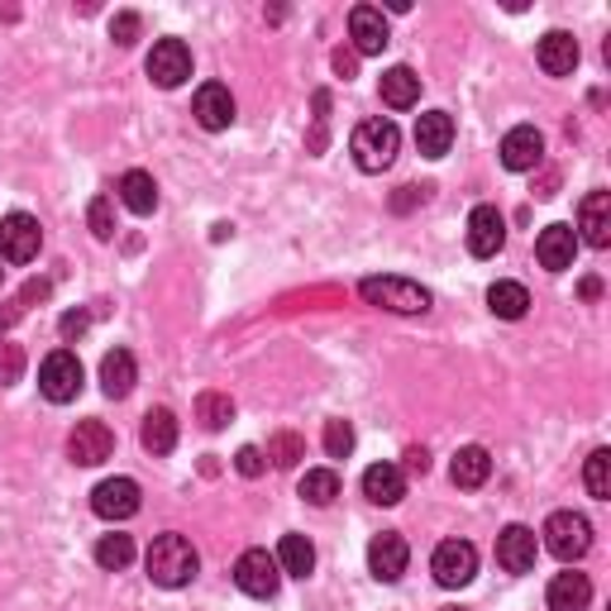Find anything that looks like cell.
<instances>
[{"label":"cell","instance_id":"1","mask_svg":"<svg viewBox=\"0 0 611 611\" xmlns=\"http://www.w3.org/2000/svg\"><path fill=\"white\" fill-rule=\"evenodd\" d=\"M144 568H148V578L158 582V588H187V582L197 578V568H201V554L191 549L187 535H158L148 545V554H144Z\"/></svg>","mask_w":611,"mask_h":611},{"label":"cell","instance_id":"2","mask_svg":"<svg viewBox=\"0 0 611 611\" xmlns=\"http://www.w3.org/2000/svg\"><path fill=\"white\" fill-rule=\"evenodd\" d=\"M358 297L378 311H397V315H425L430 311V291L411 277H364Z\"/></svg>","mask_w":611,"mask_h":611},{"label":"cell","instance_id":"3","mask_svg":"<svg viewBox=\"0 0 611 611\" xmlns=\"http://www.w3.org/2000/svg\"><path fill=\"white\" fill-rule=\"evenodd\" d=\"M397 148H401V130L392 120H364L349 138V153L364 173H382L397 163Z\"/></svg>","mask_w":611,"mask_h":611},{"label":"cell","instance_id":"4","mask_svg":"<svg viewBox=\"0 0 611 611\" xmlns=\"http://www.w3.org/2000/svg\"><path fill=\"white\" fill-rule=\"evenodd\" d=\"M540 535H545V549L554 554V559H564V564H574V559H582V554L592 549V525H588L582 511H554Z\"/></svg>","mask_w":611,"mask_h":611},{"label":"cell","instance_id":"5","mask_svg":"<svg viewBox=\"0 0 611 611\" xmlns=\"http://www.w3.org/2000/svg\"><path fill=\"white\" fill-rule=\"evenodd\" d=\"M81 358L73 349H53L44 358V368H38V392H44L48 401H58V407H67V401H77L81 392Z\"/></svg>","mask_w":611,"mask_h":611},{"label":"cell","instance_id":"6","mask_svg":"<svg viewBox=\"0 0 611 611\" xmlns=\"http://www.w3.org/2000/svg\"><path fill=\"white\" fill-rule=\"evenodd\" d=\"M430 574H435L440 588H464V582H474V574H478V549L468 545V540H444L435 549V559H430Z\"/></svg>","mask_w":611,"mask_h":611},{"label":"cell","instance_id":"7","mask_svg":"<svg viewBox=\"0 0 611 611\" xmlns=\"http://www.w3.org/2000/svg\"><path fill=\"white\" fill-rule=\"evenodd\" d=\"M38 244H44V230H38L34 215L15 211V215L0 220V258H5V263H34Z\"/></svg>","mask_w":611,"mask_h":611},{"label":"cell","instance_id":"8","mask_svg":"<svg viewBox=\"0 0 611 611\" xmlns=\"http://www.w3.org/2000/svg\"><path fill=\"white\" fill-rule=\"evenodd\" d=\"M148 77H153V87H163V91L182 87L191 77V48L182 38H158L148 53Z\"/></svg>","mask_w":611,"mask_h":611},{"label":"cell","instance_id":"9","mask_svg":"<svg viewBox=\"0 0 611 611\" xmlns=\"http://www.w3.org/2000/svg\"><path fill=\"white\" fill-rule=\"evenodd\" d=\"M234 582H240V592L248 597H273L277 582H282V568L268 549H244L240 564H234Z\"/></svg>","mask_w":611,"mask_h":611},{"label":"cell","instance_id":"10","mask_svg":"<svg viewBox=\"0 0 611 611\" xmlns=\"http://www.w3.org/2000/svg\"><path fill=\"white\" fill-rule=\"evenodd\" d=\"M67 454H73V464L96 468L115 454V435H110L105 421H77V430L67 435Z\"/></svg>","mask_w":611,"mask_h":611},{"label":"cell","instance_id":"11","mask_svg":"<svg viewBox=\"0 0 611 611\" xmlns=\"http://www.w3.org/2000/svg\"><path fill=\"white\" fill-rule=\"evenodd\" d=\"M407 564H411V549L397 531H382V535L368 540V574L378 582H397L401 574H407Z\"/></svg>","mask_w":611,"mask_h":611},{"label":"cell","instance_id":"12","mask_svg":"<svg viewBox=\"0 0 611 611\" xmlns=\"http://www.w3.org/2000/svg\"><path fill=\"white\" fill-rule=\"evenodd\" d=\"M507 244V220L497 205H478L474 215H468V254L474 258H497Z\"/></svg>","mask_w":611,"mask_h":611},{"label":"cell","instance_id":"13","mask_svg":"<svg viewBox=\"0 0 611 611\" xmlns=\"http://www.w3.org/2000/svg\"><path fill=\"white\" fill-rule=\"evenodd\" d=\"M91 511L101 521H130L138 511V482L134 478H105L101 488L91 492Z\"/></svg>","mask_w":611,"mask_h":611},{"label":"cell","instance_id":"14","mask_svg":"<svg viewBox=\"0 0 611 611\" xmlns=\"http://www.w3.org/2000/svg\"><path fill=\"white\" fill-rule=\"evenodd\" d=\"M502 163L511 173H535L545 163V134L535 124H516L507 138H502Z\"/></svg>","mask_w":611,"mask_h":611},{"label":"cell","instance_id":"15","mask_svg":"<svg viewBox=\"0 0 611 611\" xmlns=\"http://www.w3.org/2000/svg\"><path fill=\"white\" fill-rule=\"evenodd\" d=\"M535 258H540V268H549V273L574 268V258H578V230L574 225H545V230H540V240H535Z\"/></svg>","mask_w":611,"mask_h":611},{"label":"cell","instance_id":"16","mask_svg":"<svg viewBox=\"0 0 611 611\" xmlns=\"http://www.w3.org/2000/svg\"><path fill=\"white\" fill-rule=\"evenodd\" d=\"M535 554H540V545H535L531 525H507V531L497 535V564H502L507 574H531Z\"/></svg>","mask_w":611,"mask_h":611},{"label":"cell","instance_id":"17","mask_svg":"<svg viewBox=\"0 0 611 611\" xmlns=\"http://www.w3.org/2000/svg\"><path fill=\"white\" fill-rule=\"evenodd\" d=\"M191 115H197V124H201V130H211V134L230 130V124H234V96H230V87L205 81V87L197 91V101H191Z\"/></svg>","mask_w":611,"mask_h":611},{"label":"cell","instance_id":"18","mask_svg":"<svg viewBox=\"0 0 611 611\" xmlns=\"http://www.w3.org/2000/svg\"><path fill=\"white\" fill-rule=\"evenodd\" d=\"M349 38H354V53H382L392 44V34H387V15L378 5H354L349 10Z\"/></svg>","mask_w":611,"mask_h":611},{"label":"cell","instance_id":"19","mask_svg":"<svg viewBox=\"0 0 611 611\" xmlns=\"http://www.w3.org/2000/svg\"><path fill=\"white\" fill-rule=\"evenodd\" d=\"M578 240L592 244V248H607L611 244V191H588L578 205Z\"/></svg>","mask_w":611,"mask_h":611},{"label":"cell","instance_id":"20","mask_svg":"<svg viewBox=\"0 0 611 611\" xmlns=\"http://www.w3.org/2000/svg\"><path fill=\"white\" fill-rule=\"evenodd\" d=\"M535 58H540V67H545L549 77H568L578 67V38L564 34V30H549L545 38H540Z\"/></svg>","mask_w":611,"mask_h":611},{"label":"cell","instance_id":"21","mask_svg":"<svg viewBox=\"0 0 611 611\" xmlns=\"http://www.w3.org/2000/svg\"><path fill=\"white\" fill-rule=\"evenodd\" d=\"M364 497L378 507H397L401 497H407V474H401L397 464H373L364 474Z\"/></svg>","mask_w":611,"mask_h":611},{"label":"cell","instance_id":"22","mask_svg":"<svg viewBox=\"0 0 611 611\" xmlns=\"http://www.w3.org/2000/svg\"><path fill=\"white\" fill-rule=\"evenodd\" d=\"M454 144V120L444 115V110H425L421 120H415V148L425 153V158H444Z\"/></svg>","mask_w":611,"mask_h":611},{"label":"cell","instance_id":"23","mask_svg":"<svg viewBox=\"0 0 611 611\" xmlns=\"http://www.w3.org/2000/svg\"><path fill=\"white\" fill-rule=\"evenodd\" d=\"M449 478H454V488H482V482L492 478V454L482 449V444H464L449 464Z\"/></svg>","mask_w":611,"mask_h":611},{"label":"cell","instance_id":"24","mask_svg":"<svg viewBox=\"0 0 611 611\" xmlns=\"http://www.w3.org/2000/svg\"><path fill=\"white\" fill-rule=\"evenodd\" d=\"M592 582L588 574H554L549 582V611H588Z\"/></svg>","mask_w":611,"mask_h":611},{"label":"cell","instance_id":"25","mask_svg":"<svg viewBox=\"0 0 611 611\" xmlns=\"http://www.w3.org/2000/svg\"><path fill=\"white\" fill-rule=\"evenodd\" d=\"M134 378H138V368H134V354L130 349H110L101 358V387H105V397H130L134 392Z\"/></svg>","mask_w":611,"mask_h":611},{"label":"cell","instance_id":"26","mask_svg":"<svg viewBox=\"0 0 611 611\" xmlns=\"http://www.w3.org/2000/svg\"><path fill=\"white\" fill-rule=\"evenodd\" d=\"M120 201L130 205L134 215H153V211H158V182H153L144 168L124 173V177H120Z\"/></svg>","mask_w":611,"mask_h":611},{"label":"cell","instance_id":"27","mask_svg":"<svg viewBox=\"0 0 611 611\" xmlns=\"http://www.w3.org/2000/svg\"><path fill=\"white\" fill-rule=\"evenodd\" d=\"M138 440H144L148 454H173L177 449V415L168 407L148 411L144 415V430H138Z\"/></svg>","mask_w":611,"mask_h":611},{"label":"cell","instance_id":"28","mask_svg":"<svg viewBox=\"0 0 611 611\" xmlns=\"http://www.w3.org/2000/svg\"><path fill=\"white\" fill-rule=\"evenodd\" d=\"M382 101L392 110H411L421 101V77L411 73V67H387L382 73Z\"/></svg>","mask_w":611,"mask_h":611},{"label":"cell","instance_id":"29","mask_svg":"<svg viewBox=\"0 0 611 611\" xmlns=\"http://www.w3.org/2000/svg\"><path fill=\"white\" fill-rule=\"evenodd\" d=\"M277 568L291 578H311V568H315V549H311V540L306 535H282V545H277Z\"/></svg>","mask_w":611,"mask_h":611},{"label":"cell","instance_id":"30","mask_svg":"<svg viewBox=\"0 0 611 611\" xmlns=\"http://www.w3.org/2000/svg\"><path fill=\"white\" fill-rule=\"evenodd\" d=\"M488 306H492V315H502V321H521V315L531 311V291H525L521 282H492Z\"/></svg>","mask_w":611,"mask_h":611},{"label":"cell","instance_id":"31","mask_svg":"<svg viewBox=\"0 0 611 611\" xmlns=\"http://www.w3.org/2000/svg\"><path fill=\"white\" fill-rule=\"evenodd\" d=\"M297 492H301V502H311V507H330L340 497V474L335 468H306Z\"/></svg>","mask_w":611,"mask_h":611},{"label":"cell","instance_id":"32","mask_svg":"<svg viewBox=\"0 0 611 611\" xmlns=\"http://www.w3.org/2000/svg\"><path fill=\"white\" fill-rule=\"evenodd\" d=\"M263 458H268L273 468H297L306 458V440L291 435V430H277V435L268 440V449H263Z\"/></svg>","mask_w":611,"mask_h":611},{"label":"cell","instance_id":"33","mask_svg":"<svg viewBox=\"0 0 611 611\" xmlns=\"http://www.w3.org/2000/svg\"><path fill=\"white\" fill-rule=\"evenodd\" d=\"M197 421H201L205 430H225V425L234 421V401H230V392H201V397H197Z\"/></svg>","mask_w":611,"mask_h":611},{"label":"cell","instance_id":"34","mask_svg":"<svg viewBox=\"0 0 611 611\" xmlns=\"http://www.w3.org/2000/svg\"><path fill=\"white\" fill-rule=\"evenodd\" d=\"M582 482H588V492L597 497V502H607V497H611V454H607V449H592V454H588Z\"/></svg>","mask_w":611,"mask_h":611},{"label":"cell","instance_id":"35","mask_svg":"<svg viewBox=\"0 0 611 611\" xmlns=\"http://www.w3.org/2000/svg\"><path fill=\"white\" fill-rule=\"evenodd\" d=\"M96 564H101V568H130L134 564V540L130 535H101V545H96Z\"/></svg>","mask_w":611,"mask_h":611},{"label":"cell","instance_id":"36","mask_svg":"<svg viewBox=\"0 0 611 611\" xmlns=\"http://www.w3.org/2000/svg\"><path fill=\"white\" fill-rule=\"evenodd\" d=\"M325 454L349 458L354 454V425L349 421H325Z\"/></svg>","mask_w":611,"mask_h":611},{"label":"cell","instance_id":"37","mask_svg":"<svg viewBox=\"0 0 611 611\" xmlns=\"http://www.w3.org/2000/svg\"><path fill=\"white\" fill-rule=\"evenodd\" d=\"M87 220H91L96 240H115V205H110V197H96L87 205Z\"/></svg>","mask_w":611,"mask_h":611},{"label":"cell","instance_id":"38","mask_svg":"<svg viewBox=\"0 0 611 611\" xmlns=\"http://www.w3.org/2000/svg\"><path fill=\"white\" fill-rule=\"evenodd\" d=\"M20 373H24V349L20 344H0V387L20 382Z\"/></svg>","mask_w":611,"mask_h":611},{"label":"cell","instance_id":"39","mask_svg":"<svg viewBox=\"0 0 611 611\" xmlns=\"http://www.w3.org/2000/svg\"><path fill=\"white\" fill-rule=\"evenodd\" d=\"M110 38H115L120 48H130V44H134V38H138V15H134V10H124V15L110 20Z\"/></svg>","mask_w":611,"mask_h":611},{"label":"cell","instance_id":"40","mask_svg":"<svg viewBox=\"0 0 611 611\" xmlns=\"http://www.w3.org/2000/svg\"><path fill=\"white\" fill-rule=\"evenodd\" d=\"M234 468H240L244 478H258L263 468H268V458H263V449H258V444H244V449L234 454Z\"/></svg>","mask_w":611,"mask_h":611},{"label":"cell","instance_id":"41","mask_svg":"<svg viewBox=\"0 0 611 611\" xmlns=\"http://www.w3.org/2000/svg\"><path fill=\"white\" fill-rule=\"evenodd\" d=\"M87 325H91L87 311H67L63 315V340H81V335H87Z\"/></svg>","mask_w":611,"mask_h":611},{"label":"cell","instance_id":"42","mask_svg":"<svg viewBox=\"0 0 611 611\" xmlns=\"http://www.w3.org/2000/svg\"><path fill=\"white\" fill-rule=\"evenodd\" d=\"M430 197V187H401L397 197H392V211H411L415 201H425Z\"/></svg>","mask_w":611,"mask_h":611},{"label":"cell","instance_id":"43","mask_svg":"<svg viewBox=\"0 0 611 611\" xmlns=\"http://www.w3.org/2000/svg\"><path fill=\"white\" fill-rule=\"evenodd\" d=\"M335 73H340V77H354V73H358V53L335 48Z\"/></svg>","mask_w":611,"mask_h":611},{"label":"cell","instance_id":"44","mask_svg":"<svg viewBox=\"0 0 611 611\" xmlns=\"http://www.w3.org/2000/svg\"><path fill=\"white\" fill-rule=\"evenodd\" d=\"M407 468H411V474H425V468H430V454H425V449H407Z\"/></svg>","mask_w":611,"mask_h":611},{"label":"cell","instance_id":"45","mask_svg":"<svg viewBox=\"0 0 611 611\" xmlns=\"http://www.w3.org/2000/svg\"><path fill=\"white\" fill-rule=\"evenodd\" d=\"M440 611H468V607H440Z\"/></svg>","mask_w":611,"mask_h":611},{"label":"cell","instance_id":"46","mask_svg":"<svg viewBox=\"0 0 611 611\" xmlns=\"http://www.w3.org/2000/svg\"><path fill=\"white\" fill-rule=\"evenodd\" d=\"M0 282H5V268H0Z\"/></svg>","mask_w":611,"mask_h":611}]
</instances>
